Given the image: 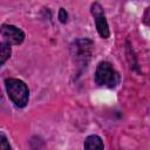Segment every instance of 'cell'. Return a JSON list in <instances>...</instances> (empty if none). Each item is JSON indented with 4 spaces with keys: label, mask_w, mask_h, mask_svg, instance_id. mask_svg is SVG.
I'll list each match as a JSON object with an SVG mask.
<instances>
[{
    "label": "cell",
    "mask_w": 150,
    "mask_h": 150,
    "mask_svg": "<svg viewBox=\"0 0 150 150\" xmlns=\"http://www.w3.org/2000/svg\"><path fill=\"white\" fill-rule=\"evenodd\" d=\"M5 86H6V90L9 98L13 101L15 105L22 108L27 104L29 91L25 82L18 79H7L5 81Z\"/></svg>",
    "instance_id": "obj_1"
},
{
    "label": "cell",
    "mask_w": 150,
    "mask_h": 150,
    "mask_svg": "<svg viewBox=\"0 0 150 150\" xmlns=\"http://www.w3.org/2000/svg\"><path fill=\"white\" fill-rule=\"evenodd\" d=\"M95 82L101 87L114 88L120 82V75L109 62H100L95 71Z\"/></svg>",
    "instance_id": "obj_2"
},
{
    "label": "cell",
    "mask_w": 150,
    "mask_h": 150,
    "mask_svg": "<svg viewBox=\"0 0 150 150\" xmlns=\"http://www.w3.org/2000/svg\"><path fill=\"white\" fill-rule=\"evenodd\" d=\"M0 34L5 40V43L9 45H20L25 39V33L13 26V25H2L0 27Z\"/></svg>",
    "instance_id": "obj_3"
},
{
    "label": "cell",
    "mask_w": 150,
    "mask_h": 150,
    "mask_svg": "<svg viewBox=\"0 0 150 150\" xmlns=\"http://www.w3.org/2000/svg\"><path fill=\"white\" fill-rule=\"evenodd\" d=\"M91 13L94 15L95 25H96V28H97L100 36L103 39L109 38V27H108V23H107L104 13H103V8L101 7V5L97 2L91 5Z\"/></svg>",
    "instance_id": "obj_4"
},
{
    "label": "cell",
    "mask_w": 150,
    "mask_h": 150,
    "mask_svg": "<svg viewBox=\"0 0 150 150\" xmlns=\"http://www.w3.org/2000/svg\"><path fill=\"white\" fill-rule=\"evenodd\" d=\"M84 150H103V142L96 135H90L84 139Z\"/></svg>",
    "instance_id": "obj_5"
},
{
    "label": "cell",
    "mask_w": 150,
    "mask_h": 150,
    "mask_svg": "<svg viewBox=\"0 0 150 150\" xmlns=\"http://www.w3.org/2000/svg\"><path fill=\"white\" fill-rule=\"evenodd\" d=\"M9 56H11V47L5 42H0V67L9 59Z\"/></svg>",
    "instance_id": "obj_6"
},
{
    "label": "cell",
    "mask_w": 150,
    "mask_h": 150,
    "mask_svg": "<svg viewBox=\"0 0 150 150\" xmlns=\"http://www.w3.org/2000/svg\"><path fill=\"white\" fill-rule=\"evenodd\" d=\"M0 150H12L8 139L4 134H0Z\"/></svg>",
    "instance_id": "obj_7"
},
{
    "label": "cell",
    "mask_w": 150,
    "mask_h": 150,
    "mask_svg": "<svg viewBox=\"0 0 150 150\" xmlns=\"http://www.w3.org/2000/svg\"><path fill=\"white\" fill-rule=\"evenodd\" d=\"M67 18H68L67 12L63 8H60V12H59V19H60V21L64 23V22H67Z\"/></svg>",
    "instance_id": "obj_8"
}]
</instances>
